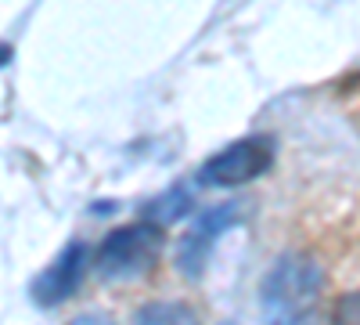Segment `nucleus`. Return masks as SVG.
<instances>
[{"instance_id":"1","label":"nucleus","mask_w":360,"mask_h":325,"mask_svg":"<svg viewBox=\"0 0 360 325\" xmlns=\"http://www.w3.org/2000/svg\"><path fill=\"white\" fill-rule=\"evenodd\" d=\"M321 268L307 253H285L263 278L266 325H317L321 318Z\"/></svg>"},{"instance_id":"2","label":"nucleus","mask_w":360,"mask_h":325,"mask_svg":"<svg viewBox=\"0 0 360 325\" xmlns=\"http://www.w3.org/2000/svg\"><path fill=\"white\" fill-rule=\"evenodd\" d=\"M166 231L155 221H137L127 228H115L108 239L98 246L94 271L101 282H130L141 278L155 268V260L162 253Z\"/></svg>"},{"instance_id":"3","label":"nucleus","mask_w":360,"mask_h":325,"mask_svg":"<svg viewBox=\"0 0 360 325\" xmlns=\"http://www.w3.org/2000/svg\"><path fill=\"white\" fill-rule=\"evenodd\" d=\"M270 163H274V141L256 134V137H242L227 145L224 152H217L213 159L202 163L198 181L202 185H220V188H234V185H245L252 177L266 173Z\"/></svg>"},{"instance_id":"4","label":"nucleus","mask_w":360,"mask_h":325,"mask_svg":"<svg viewBox=\"0 0 360 325\" xmlns=\"http://www.w3.org/2000/svg\"><path fill=\"white\" fill-rule=\"evenodd\" d=\"M238 221V206L234 202H224V206H217V210H205L198 221H195V228H188V235H184V243H180V250H176V268L184 271V275H202V268H205V260H209V250H213V243L220 239V235L231 228Z\"/></svg>"},{"instance_id":"5","label":"nucleus","mask_w":360,"mask_h":325,"mask_svg":"<svg viewBox=\"0 0 360 325\" xmlns=\"http://www.w3.org/2000/svg\"><path fill=\"white\" fill-rule=\"evenodd\" d=\"M83 268H86V246L83 243H69L62 253H58V260L51 264V268L33 282V300L44 304V307H54V304L69 300L72 293L79 289Z\"/></svg>"},{"instance_id":"6","label":"nucleus","mask_w":360,"mask_h":325,"mask_svg":"<svg viewBox=\"0 0 360 325\" xmlns=\"http://www.w3.org/2000/svg\"><path fill=\"white\" fill-rule=\"evenodd\" d=\"M134 325H198L195 311L188 304H176V300H162V304H148L137 311Z\"/></svg>"},{"instance_id":"7","label":"nucleus","mask_w":360,"mask_h":325,"mask_svg":"<svg viewBox=\"0 0 360 325\" xmlns=\"http://www.w3.org/2000/svg\"><path fill=\"white\" fill-rule=\"evenodd\" d=\"M188 202H191L188 185H176V188H169L159 202H148V206H144V214L152 217L155 224H166V221H176L180 214H184V210H188Z\"/></svg>"},{"instance_id":"8","label":"nucleus","mask_w":360,"mask_h":325,"mask_svg":"<svg viewBox=\"0 0 360 325\" xmlns=\"http://www.w3.org/2000/svg\"><path fill=\"white\" fill-rule=\"evenodd\" d=\"M332 325H360V293H346L335 300Z\"/></svg>"},{"instance_id":"9","label":"nucleus","mask_w":360,"mask_h":325,"mask_svg":"<svg viewBox=\"0 0 360 325\" xmlns=\"http://www.w3.org/2000/svg\"><path fill=\"white\" fill-rule=\"evenodd\" d=\"M72 325H108V321H101V318H94V314H86V318H76Z\"/></svg>"},{"instance_id":"10","label":"nucleus","mask_w":360,"mask_h":325,"mask_svg":"<svg viewBox=\"0 0 360 325\" xmlns=\"http://www.w3.org/2000/svg\"><path fill=\"white\" fill-rule=\"evenodd\" d=\"M224 325H234V321H224Z\"/></svg>"}]
</instances>
